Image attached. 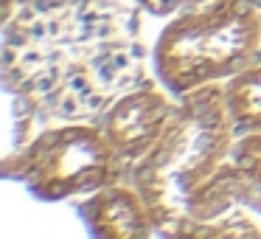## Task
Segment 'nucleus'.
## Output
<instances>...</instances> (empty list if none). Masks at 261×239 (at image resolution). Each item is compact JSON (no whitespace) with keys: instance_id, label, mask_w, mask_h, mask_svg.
<instances>
[{"instance_id":"1","label":"nucleus","mask_w":261,"mask_h":239,"mask_svg":"<svg viewBox=\"0 0 261 239\" xmlns=\"http://www.w3.org/2000/svg\"><path fill=\"white\" fill-rule=\"evenodd\" d=\"M236 147V127L225 104V82L202 85L177 99L166 130L126 177L143 194L160 233L174 236L186 203L208 183Z\"/></svg>"},{"instance_id":"2","label":"nucleus","mask_w":261,"mask_h":239,"mask_svg":"<svg viewBox=\"0 0 261 239\" xmlns=\"http://www.w3.org/2000/svg\"><path fill=\"white\" fill-rule=\"evenodd\" d=\"M261 62V14L250 0H208L171 20L154 42V74L171 96L227 82Z\"/></svg>"},{"instance_id":"3","label":"nucleus","mask_w":261,"mask_h":239,"mask_svg":"<svg viewBox=\"0 0 261 239\" xmlns=\"http://www.w3.org/2000/svg\"><path fill=\"white\" fill-rule=\"evenodd\" d=\"M126 160L96 127H59L42 132L20 155L3 163L6 177L25 183L42 200L93 194L118 183Z\"/></svg>"},{"instance_id":"4","label":"nucleus","mask_w":261,"mask_h":239,"mask_svg":"<svg viewBox=\"0 0 261 239\" xmlns=\"http://www.w3.org/2000/svg\"><path fill=\"white\" fill-rule=\"evenodd\" d=\"M174 236L261 239V180L247 175L233 160L225 163L208 183H202L188 197Z\"/></svg>"},{"instance_id":"5","label":"nucleus","mask_w":261,"mask_h":239,"mask_svg":"<svg viewBox=\"0 0 261 239\" xmlns=\"http://www.w3.org/2000/svg\"><path fill=\"white\" fill-rule=\"evenodd\" d=\"M174 110L177 102L169 99V90L163 85L138 87L110 107L107 118H104V132L113 141L115 152L126 163H135L152 149V144L166 130Z\"/></svg>"},{"instance_id":"6","label":"nucleus","mask_w":261,"mask_h":239,"mask_svg":"<svg viewBox=\"0 0 261 239\" xmlns=\"http://www.w3.org/2000/svg\"><path fill=\"white\" fill-rule=\"evenodd\" d=\"M87 228L104 239H143L158 231L154 214L132 183H110L82 205Z\"/></svg>"},{"instance_id":"7","label":"nucleus","mask_w":261,"mask_h":239,"mask_svg":"<svg viewBox=\"0 0 261 239\" xmlns=\"http://www.w3.org/2000/svg\"><path fill=\"white\" fill-rule=\"evenodd\" d=\"M225 104L236 135L261 132V62L250 65L225 82Z\"/></svg>"},{"instance_id":"8","label":"nucleus","mask_w":261,"mask_h":239,"mask_svg":"<svg viewBox=\"0 0 261 239\" xmlns=\"http://www.w3.org/2000/svg\"><path fill=\"white\" fill-rule=\"evenodd\" d=\"M230 160L236 166H242L247 175H253L255 180H261V132L239 138L236 147H233Z\"/></svg>"}]
</instances>
